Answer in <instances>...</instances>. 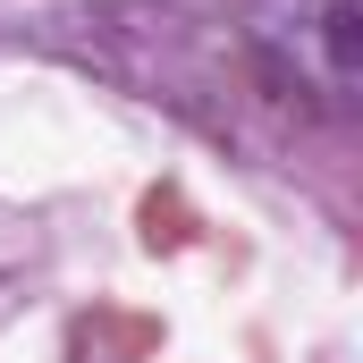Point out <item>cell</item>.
<instances>
[{
	"label": "cell",
	"instance_id": "6da1fadb",
	"mask_svg": "<svg viewBox=\"0 0 363 363\" xmlns=\"http://www.w3.org/2000/svg\"><path fill=\"white\" fill-rule=\"evenodd\" d=\"M262 60L279 85L313 93L321 110L355 101V0H287L262 17Z\"/></svg>",
	"mask_w": 363,
	"mask_h": 363
}]
</instances>
